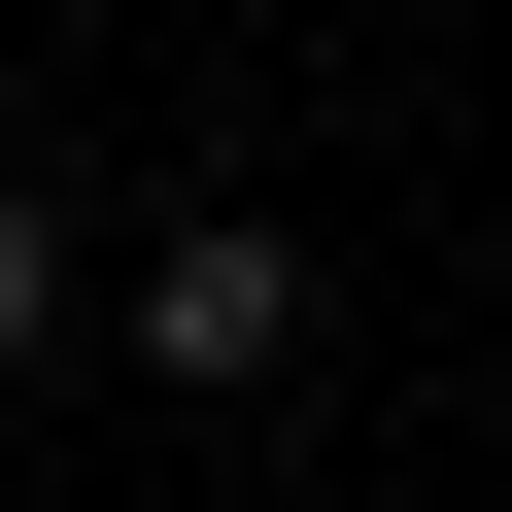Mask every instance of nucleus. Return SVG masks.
Here are the masks:
<instances>
[{"instance_id": "f257e3e1", "label": "nucleus", "mask_w": 512, "mask_h": 512, "mask_svg": "<svg viewBox=\"0 0 512 512\" xmlns=\"http://www.w3.org/2000/svg\"><path fill=\"white\" fill-rule=\"evenodd\" d=\"M137 376H205V410H274V376H308V239H274V205H205L171 274H137Z\"/></svg>"}, {"instance_id": "f03ea898", "label": "nucleus", "mask_w": 512, "mask_h": 512, "mask_svg": "<svg viewBox=\"0 0 512 512\" xmlns=\"http://www.w3.org/2000/svg\"><path fill=\"white\" fill-rule=\"evenodd\" d=\"M35 342H69V239H35V205H0V376H35Z\"/></svg>"}]
</instances>
